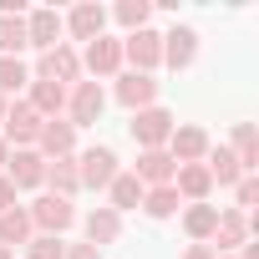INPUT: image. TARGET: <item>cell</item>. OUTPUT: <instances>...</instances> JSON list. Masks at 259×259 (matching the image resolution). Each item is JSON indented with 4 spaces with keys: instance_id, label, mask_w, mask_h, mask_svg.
Returning a JSON list of instances; mask_svg holds the SVG:
<instances>
[{
    "instance_id": "obj_8",
    "label": "cell",
    "mask_w": 259,
    "mask_h": 259,
    "mask_svg": "<svg viewBox=\"0 0 259 259\" xmlns=\"http://www.w3.org/2000/svg\"><path fill=\"white\" fill-rule=\"evenodd\" d=\"M122 173V163H117V153L112 148H87V153H76V178H81V188H102L107 193V183Z\"/></svg>"
},
{
    "instance_id": "obj_6",
    "label": "cell",
    "mask_w": 259,
    "mask_h": 259,
    "mask_svg": "<svg viewBox=\"0 0 259 259\" xmlns=\"http://www.w3.org/2000/svg\"><path fill=\"white\" fill-rule=\"evenodd\" d=\"M102 107H107V92H102V81H76L71 92H66V122L71 127H92L97 117H102Z\"/></svg>"
},
{
    "instance_id": "obj_22",
    "label": "cell",
    "mask_w": 259,
    "mask_h": 259,
    "mask_svg": "<svg viewBox=\"0 0 259 259\" xmlns=\"http://www.w3.org/2000/svg\"><path fill=\"white\" fill-rule=\"evenodd\" d=\"M203 168H208V178H213V188H234L239 178H249V173L239 168V158H234L229 148H208V153H203Z\"/></svg>"
},
{
    "instance_id": "obj_23",
    "label": "cell",
    "mask_w": 259,
    "mask_h": 259,
    "mask_svg": "<svg viewBox=\"0 0 259 259\" xmlns=\"http://www.w3.org/2000/svg\"><path fill=\"white\" fill-rule=\"evenodd\" d=\"M178 213H183V229H188V239H193V244H208V239H213L219 203H183Z\"/></svg>"
},
{
    "instance_id": "obj_9",
    "label": "cell",
    "mask_w": 259,
    "mask_h": 259,
    "mask_svg": "<svg viewBox=\"0 0 259 259\" xmlns=\"http://www.w3.org/2000/svg\"><path fill=\"white\" fill-rule=\"evenodd\" d=\"M6 178H11L16 193H31V188H41V178H46V158H41L36 148H11V158H6Z\"/></svg>"
},
{
    "instance_id": "obj_28",
    "label": "cell",
    "mask_w": 259,
    "mask_h": 259,
    "mask_svg": "<svg viewBox=\"0 0 259 259\" xmlns=\"http://www.w3.org/2000/svg\"><path fill=\"white\" fill-rule=\"evenodd\" d=\"M31 87V66L21 61V56H0V97H16V92H26Z\"/></svg>"
},
{
    "instance_id": "obj_29",
    "label": "cell",
    "mask_w": 259,
    "mask_h": 259,
    "mask_svg": "<svg viewBox=\"0 0 259 259\" xmlns=\"http://www.w3.org/2000/svg\"><path fill=\"white\" fill-rule=\"evenodd\" d=\"M26 51V16H0V56Z\"/></svg>"
},
{
    "instance_id": "obj_13",
    "label": "cell",
    "mask_w": 259,
    "mask_h": 259,
    "mask_svg": "<svg viewBox=\"0 0 259 259\" xmlns=\"http://www.w3.org/2000/svg\"><path fill=\"white\" fill-rule=\"evenodd\" d=\"M239 244H249V213H239V208H219V224H213L208 249H213V254H234Z\"/></svg>"
},
{
    "instance_id": "obj_17",
    "label": "cell",
    "mask_w": 259,
    "mask_h": 259,
    "mask_svg": "<svg viewBox=\"0 0 259 259\" xmlns=\"http://www.w3.org/2000/svg\"><path fill=\"white\" fill-rule=\"evenodd\" d=\"M193 56H198V31H193V26H173V31L163 36V66L188 71Z\"/></svg>"
},
{
    "instance_id": "obj_39",
    "label": "cell",
    "mask_w": 259,
    "mask_h": 259,
    "mask_svg": "<svg viewBox=\"0 0 259 259\" xmlns=\"http://www.w3.org/2000/svg\"><path fill=\"white\" fill-rule=\"evenodd\" d=\"M219 259H234V254H219Z\"/></svg>"
},
{
    "instance_id": "obj_37",
    "label": "cell",
    "mask_w": 259,
    "mask_h": 259,
    "mask_svg": "<svg viewBox=\"0 0 259 259\" xmlns=\"http://www.w3.org/2000/svg\"><path fill=\"white\" fill-rule=\"evenodd\" d=\"M0 259H16V249H6V244H0Z\"/></svg>"
},
{
    "instance_id": "obj_1",
    "label": "cell",
    "mask_w": 259,
    "mask_h": 259,
    "mask_svg": "<svg viewBox=\"0 0 259 259\" xmlns=\"http://www.w3.org/2000/svg\"><path fill=\"white\" fill-rule=\"evenodd\" d=\"M76 56H81V76H87V81L122 76V41H112V36H97V41H87Z\"/></svg>"
},
{
    "instance_id": "obj_34",
    "label": "cell",
    "mask_w": 259,
    "mask_h": 259,
    "mask_svg": "<svg viewBox=\"0 0 259 259\" xmlns=\"http://www.w3.org/2000/svg\"><path fill=\"white\" fill-rule=\"evenodd\" d=\"M6 208H16V188H11L6 173H0V213H6Z\"/></svg>"
},
{
    "instance_id": "obj_20",
    "label": "cell",
    "mask_w": 259,
    "mask_h": 259,
    "mask_svg": "<svg viewBox=\"0 0 259 259\" xmlns=\"http://www.w3.org/2000/svg\"><path fill=\"white\" fill-rule=\"evenodd\" d=\"M81 229H87V244H97V249H102V244H117V239H122V213L107 208V203H97V208L81 219Z\"/></svg>"
},
{
    "instance_id": "obj_5",
    "label": "cell",
    "mask_w": 259,
    "mask_h": 259,
    "mask_svg": "<svg viewBox=\"0 0 259 259\" xmlns=\"http://www.w3.org/2000/svg\"><path fill=\"white\" fill-rule=\"evenodd\" d=\"M173 127H178V117H173L168 107H143V112H133V143H138V153H143V148H168Z\"/></svg>"
},
{
    "instance_id": "obj_14",
    "label": "cell",
    "mask_w": 259,
    "mask_h": 259,
    "mask_svg": "<svg viewBox=\"0 0 259 259\" xmlns=\"http://www.w3.org/2000/svg\"><path fill=\"white\" fill-rule=\"evenodd\" d=\"M173 173H178V163L168 158V148H143V153H138L133 178H138L143 188H163V183H173Z\"/></svg>"
},
{
    "instance_id": "obj_27",
    "label": "cell",
    "mask_w": 259,
    "mask_h": 259,
    "mask_svg": "<svg viewBox=\"0 0 259 259\" xmlns=\"http://www.w3.org/2000/svg\"><path fill=\"white\" fill-rule=\"evenodd\" d=\"M138 208H143V213H148V219H173V213H178V208H183V198H178V193H173V183H163V188H148V193H143V203H138Z\"/></svg>"
},
{
    "instance_id": "obj_31",
    "label": "cell",
    "mask_w": 259,
    "mask_h": 259,
    "mask_svg": "<svg viewBox=\"0 0 259 259\" xmlns=\"http://www.w3.org/2000/svg\"><path fill=\"white\" fill-rule=\"evenodd\" d=\"M26 259H66V239H56V234H31Z\"/></svg>"
},
{
    "instance_id": "obj_30",
    "label": "cell",
    "mask_w": 259,
    "mask_h": 259,
    "mask_svg": "<svg viewBox=\"0 0 259 259\" xmlns=\"http://www.w3.org/2000/svg\"><path fill=\"white\" fill-rule=\"evenodd\" d=\"M112 16H117V26H122L127 36H133V31H143V26H148V16H153V6H148V0H122V6H117Z\"/></svg>"
},
{
    "instance_id": "obj_19",
    "label": "cell",
    "mask_w": 259,
    "mask_h": 259,
    "mask_svg": "<svg viewBox=\"0 0 259 259\" xmlns=\"http://www.w3.org/2000/svg\"><path fill=\"white\" fill-rule=\"evenodd\" d=\"M66 92L71 87H61V81H46V76H31V112L36 117H66Z\"/></svg>"
},
{
    "instance_id": "obj_12",
    "label": "cell",
    "mask_w": 259,
    "mask_h": 259,
    "mask_svg": "<svg viewBox=\"0 0 259 259\" xmlns=\"http://www.w3.org/2000/svg\"><path fill=\"white\" fill-rule=\"evenodd\" d=\"M213 148V138L203 133V127H193V122H183V127H173V138H168V158L183 168V163H203V153Z\"/></svg>"
},
{
    "instance_id": "obj_10",
    "label": "cell",
    "mask_w": 259,
    "mask_h": 259,
    "mask_svg": "<svg viewBox=\"0 0 259 259\" xmlns=\"http://www.w3.org/2000/svg\"><path fill=\"white\" fill-rule=\"evenodd\" d=\"M36 153H41L46 163L76 158V127H71L66 117H46V122H41V138H36Z\"/></svg>"
},
{
    "instance_id": "obj_35",
    "label": "cell",
    "mask_w": 259,
    "mask_h": 259,
    "mask_svg": "<svg viewBox=\"0 0 259 259\" xmlns=\"http://www.w3.org/2000/svg\"><path fill=\"white\" fill-rule=\"evenodd\" d=\"M183 259H219V254H213L208 244H188V249H183Z\"/></svg>"
},
{
    "instance_id": "obj_18",
    "label": "cell",
    "mask_w": 259,
    "mask_h": 259,
    "mask_svg": "<svg viewBox=\"0 0 259 259\" xmlns=\"http://www.w3.org/2000/svg\"><path fill=\"white\" fill-rule=\"evenodd\" d=\"M173 193H178L183 203H208V198H213L208 168H203V163H183V168L173 173Z\"/></svg>"
},
{
    "instance_id": "obj_26",
    "label": "cell",
    "mask_w": 259,
    "mask_h": 259,
    "mask_svg": "<svg viewBox=\"0 0 259 259\" xmlns=\"http://www.w3.org/2000/svg\"><path fill=\"white\" fill-rule=\"evenodd\" d=\"M229 153L239 158V168H244V173H254V168H259V133H254V122H239V127H234Z\"/></svg>"
},
{
    "instance_id": "obj_32",
    "label": "cell",
    "mask_w": 259,
    "mask_h": 259,
    "mask_svg": "<svg viewBox=\"0 0 259 259\" xmlns=\"http://www.w3.org/2000/svg\"><path fill=\"white\" fill-rule=\"evenodd\" d=\"M254 198H259V178H254V173H249V178H239V183H234V208H239V213H244V208H249V203H254Z\"/></svg>"
},
{
    "instance_id": "obj_33",
    "label": "cell",
    "mask_w": 259,
    "mask_h": 259,
    "mask_svg": "<svg viewBox=\"0 0 259 259\" xmlns=\"http://www.w3.org/2000/svg\"><path fill=\"white\" fill-rule=\"evenodd\" d=\"M66 259H102L97 244H66Z\"/></svg>"
},
{
    "instance_id": "obj_11",
    "label": "cell",
    "mask_w": 259,
    "mask_h": 259,
    "mask_svg": "<svg viewBox=\"0 0 259 259\" xmlns=\"http://www.w3.org/2000/svg\"><path fill=\"white\" fill-rule=\"evenodd\" d=\"M61 31L71 36V41H97V36H107V11L97 6V0H81V6L71 11V16H61Z\"/></svg>"
},
{
    "instance_id": "obj_3",
    "label": "cell",
    "mask_w": 259,
    "mask_h": 259,
    "mask_svg": "<svg viewBox=\"0 0 259 259\" xmlns=\"http://www.w3.org/2000/svg\"><path fill=\"white\" fill-rule=\"evenodd\" d=\"M122 66L127 71H143V76H153L158 66H163V36L158 31H133V36H122Z\"/></svg>"
},
{
    "instance_id": "obj_25",
    "label": "cell",
    "mask_w": 259,
    "mask_h": 259,
    "mask_svg": "<svg viewBox=\"0 0 259 259\" xmlns=\"http://www.w3.org/2000/svg\"><path fill=\"white\" fill-rule=\"evenodd\" d=\"M31 213L16 203V208H6V213H0V244H6V249H26L31 244Z\"/></svg>"
},
{
    "instance_id": "obj_24",
    "label": "cell",
    "mask_w": 259,
    "mask_h": 259,
    "mask_svg": "<svg viewBox=\"0 0 259 259\" xmlns=\"http://www.w3.org/2000/svg\"><path fill=\"white\" fill-rule=\"evenodd\" d=\"M143 193H148V188H143V183L133 178V168H122V173H117V178L107 183V208L127 213V208H138V203H143Z\"/></svg>"
},
{
    "instance_id": "obj_38",
    "label": "cell",
    "mask_w": 259,
    "mask_h": 259,
    "mask_svg": "<svg viewBox=\"0 0 259 259\" xmlns=\"http://www.w3.org/2000/svg\"><path fill=\"white\" fill-rule=\"evenodd\" d=\"M6 107H11V102H6V97H0V122H6Z\"/></svg>"
},
{
    "instance_id": "obj_4",
    "label": "cell",
    "mask_w": 259,
    "mask_h": 259,
    "mask_svg": "<svg viewBox=\"0 0 259 259\" xmlns=\"http://www.w3.org/2000/svg\"><path fill=\"white\" fill-rule=\"evenodd\" d=\"M41 122H46V117H36V112H31V102H26V97H16V102L6 107L0 138H6V148H36V138H41Z\"/></svg>"
},
{
    "instance_id": "obj_7",
    "label": "cell",
    "mask_w": 259,
    "mask_h": 259,
    "mask_svg": "<svg viewBox=\"0 0 259 259\" xmlns=\"http://www.w3.org/2000/svg\"><path fill=\"white\" fill-rule=\"evenodd\" d=\"M31 76H46V81H61V87H76L81 81V56H76V46H51V51H41V61H36V71Z\"/></svg>"
},
{
    "instance_id": "obj_36",
    "label": "cell",
    "mask_w": 259,
    "mask_h": 259,
    "mask_svg": "<svg viewBox=\"0 0 259 259\" xmlns=\"http://www.w3.org/2000/svg\"><path fill=\"white\" fill-rule=\"evenodd\" d=\"M6 158H11V148H6V138H0V173H6Z\"/></svg>"
},
{
    "instance_id": "obj_2",
    "label": "cell",
    "mask_w": 259,
    "mask_h": 259,
    "mask_svg": "<svg viewBox=\"0 0 259 259\" xmlns=\"http://www.w3.org/2000/svg\"><path fill=\"white\" fill-rule=\"evenodd\" d=\"M26 213H31V229L36 234H56V239L76 224V203L71 198H56V193H41L36 203H26Z\"/></svg>"
},
{
    "instance_id": "obj_16",
    "label": "cell",
    "mask_w": 259,
    "mask_h": 259,
    "mask_svg": "<svg viewBox=\"0 0 259 259\" xmlns=\"http://www.w3.org/2000/svg\"><path fill=\"white\" fill-rule=\"evenodd\" d=\"M61 16L51 11V6H41V11H31L26 16V46H36V51H51V46H61Z\"/></svg>"
},
{
    "instance_id": "obj_21",
    "label": "cell",
    "mask_w": 259,
    "mask_h": 259,
    "mask_svg": "<svg viewBox=\"0 0 259 259\" xmlns=\"http://www.w3.org/2000/svg\"><path fill=\"white\" fill-rule=\"evenodd\" d=\"M41 188H46V193H56V198H76V193H81L76 158H56V163H46V178H41Z\"/></svg>"
},
{
    "instance_id": "obj_15",
    "label": "cell",
    "mask_w": 259,
    "mask_h": 259,
    "mask_svg": "<svg viewBox=\"0 0 259 259\" xmlns=\"http://www.w3.org/2000/svg\"><path fill=\"white\" fill-rule=\"evenodd\" d=\"M117 102L127 112H143V107H158V81L143 76V71H122L117 76Z\"/></svg>"
}]
</instances>
